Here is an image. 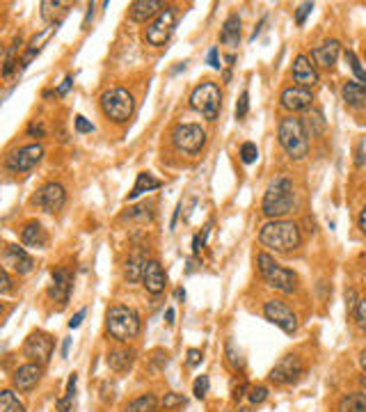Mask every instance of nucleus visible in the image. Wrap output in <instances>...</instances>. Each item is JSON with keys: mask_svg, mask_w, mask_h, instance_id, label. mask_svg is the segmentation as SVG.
Here are the masks:
<instances>
[{"mask_svg": "<svg viewBox=\"0 0 366 412\" xmlns=\"http://www.w3.org/2000/svg\"><path fill=\"white\" fill-rule=\"evenodd\" d=\"M259 243L272 252H293L300 248L302 234L300 227L291 220H270L261 227Z\"/></svg>", "mask_w": 366, "mask_h": 412, "instance_id": "nucleus-1", "label": "nucleus"}, {"mask_svg": "<svg viewBox=\"0 0 366 412\" xmlns=\"http://www.w3.org/2000/svg\"><path fill=\"white\" fill-rule=\"evenodd\" d=\"M295 208V192L293 183L286 176H279L268 186L266 195L261 201V211L263 215H268L270 220H282L284 215H288Z\"/></svg>", "mask_w": 366, "mask_h": 412, "instance_id": "nucleus-2", "label": "nucleus"}, {"mask_svg": "<svg viewBox=\"0 0 366 412\" xmlns=\"http://www.w3.org/2000/svg\"><path fill=\"white\" fill-rule=\"evenodd\" d=\"M277 138L291 161H302V158L309 154V133L304 129V122L297 120V117L288 115L279 122Z\"/></svg>", "mask_w": 366, "mask_h": 412, "instance_id": "nucleus-3", "label": "nucleus"}, {"mask_svg": "<svg viewBox=\"0 0 366 412\" xmlns=\"http://www.w3.org/2000/svg\"><path fill=\"white\" fill-rule=\"evenodd\" d=\"M106 330L113 339L117 341H131L140 334L142 330V321H140V314L135 312L131 307H124V305H113L106 312Z\"/></svg>", "mask_w": 366, "mask_h": 412, "instance_id": "nucleus-4", "label": "nucleus"}, {"mask_svg": "<svg viewBox=\"0 0 366 412\" xmlns=\"http://www.w3.org/2000/svg\"><path fill=\"white\" fill-rule=\"evenodd\" d=\"M257 268H259V275L263 277V282H266L268 287L282 291V293H295L297 275L293 271H288V268L279 266L275 262V257H270L268 252H259L257 255Z\"/></svg>", "mask_w": 366, "mask_h": 412, "instance_id": "nucleus-5", "label": "nucleus"}, {"mask_svg": "<svg viewBox=\"0 0 366 412\" xmlns=\"http://www.w3.org/2000/svg\"><path fill=\"white\" fill-rule=\"evenodd\" d=\"M101 104V113H104L110 122L115 124H124L129 122L133 117L135 111V99L129 90L124 87H113V90H106L104 94L99 99Z\"/></svg>", "mask_w": 366, "mask_h": 412, "instance_id": "nucleus-6", "label": "nucleus"}, {"mask_svg": "<svg viewBox=\"0 0 366 412\" xmlns=\"http://www.w3.org/2000/svg\"><path fill=\"white\" fill-rule=\"evenodd\" d=\"M220 106H223V90L218 83L204 80L202 85H197L190 94V108L197 111L204 120L216 122L220 115Z\"/></svg>", "mask_w": 366, "mask_h": 412, "instance_id": "nucleus-7", "label": "nucleus"}, {"mask_svg": "<svg viewBox=\"0 0 366 412\" xmlns=\"http://www.w3.org/2000/svg\"><path fill=\"white\" fill-rule=\"evenodd\" d=\"M172 145L181 154L197 156L206 145V131L199 124H178L172 131Z\"/></svg>", "mask_w": 366, "mask_h": 412, "instance_id": "nucleus-8", "label": "nucleus"}, {"mask_svg": "<svg viewBox=\"0 0 366 412\" xmlns=\"http://www.w3.org/2000/svg\"><path fill=\"white\" fill-rule=\"evenodd\" d=\"M174 25H176V10L174 7H165V10L147 25V30H144L147 44L149 46H165L169 37H172Z\"/></svg>", "mask_w": 366, "mask_h": 412, "instance_id": "nucleus-9", "label": "nucleus"}, {"mask_svg": "<svg viewBox=\"0 0 366 412\" xmlns=\"http://www.w3.org/2000/svg\"><path fill=\"white\" fill-rule=\"evenodd\" d=\"M53 348H55V339L44 330H35L23 343V355L30 362L46 367L50 362V357H53Z\"/></svg>", "mask_w": 366, "mask_h": 412, "instance_id": "nucleus-10", "label": "nucleus"}, {"mask_svg": "<svg viewBox=\"0 0 366 412\" xmlns=\"http://www.w3.org/2000/svg\"><path fill=\"white\" fill-rule=\"evenodd\" d=\"M41 158H44V147L39 145H25V147H19L14 149L12 154H7L5 158V167L10 172H30L35 170V167L41 163Z\"/></svg>", "mask_w": 366, "mask_h": 412, "instance_id": "nucleus-11", "label": "nucleus"}, {"mask_svg": "<svg viewBox=\"0 0 366 412\" xmlns=\"http://www.w3.org/2000/svg\"><path fill=\"white\" fill-rule=\"evenodd\" d=\"M263 316H266V321H270L272 325H277L279 330L286 332V334H295L297 332V316L291 307L286 305L284 300H268L266 305H263Z\"/></svg>", "mask_w": 366, "mask_h": 412, "instance_id": "nucleus-12", "label": "nucleus"}, {"mask_svg": "<svg viewBox=\"0 0 366 412\" xmlns=\"http://www.w3.org/2000/svg\"><path fill=\"white\" fill-rule=\"evenodd\" d=\"M304 376V364H302V360L300 355H284L279 362L272 367V371H270V381L275 383V385H282V388H288V385H295L300 378Z\"/></svg>", "mask_w": 366, "mask_h": 412, "instance_id": "nucleus-13", "label": "nucleus"}, {"mask_svg": "<svg viewBox=\"0 0 366 412\" xmlns=\"http://www.w3.org/2000/svg\"><path fill=\"white\" fill-rule=\"evenodd\" d=\"M66 204V190L59 183H46L32 195V206L44 213H59Z\"/></svg>", "mask_w": 366, "mask_h": 412, "instance_id": "nucleus-14", "label": "nucleus"}, {"mask_svg": "<svg viewBox=\"0 0 366 412\" xmlns=\"http://www.w3.org/2000/svg\"><path fill=\"white\" fill-rule=\"evenodd\" d=\"M279 104H282L284 111L288 113H300V111H309L311 104H314V94L311 90H304V87H286L282 92V97H279Z\"/></svg>", "mask_w": 366, "mask_h": 412, "instance_id": "nucleus-15", "label": "nucleus"}, {"mask_svg": "<svg viewBox=\"0 0 366 412\" xmlns=\"http://www.w3.org/2000/svg\"><path fill=\"white\" fill-rule=\"evenodd\" d=\"M41 376H44V367L37 362H28L14 371L12 385H14V390H19V392H32L37 388V383L41 381Z\"/></svg>", "mask_w": 366, "mask_h": 412, "instance_id": "nucleus-16", "label": "nucleus"}, {"mask_svg": "<svg viewBox=\"0 0 366 412\" xmlns=\"http://www.w3.org/2000/svg\"><path fill=\"white\" fill-rule=\"evenodd\" d=\"M71 287H73V275L71 271H66V268H57L53 271V284L48 287V298L59 302V305H66L71 296Z\"/></svg>", "mask_w": 366, "mask_h": 412, "instance_id": "nucleus-17", "label": "nucleus"}, {"mask_svg": "<svg viewBox=\"0 0 366 412\" xmlns=\"http://www.w3.org/2000/svg\"><path fill=\"white\" fill-rule=\"evenodd\" d=\"M293 80L297 83V87L311 90L318 83V71L314 66L309 55H297L293 62Z\"/></svg>", "mask_w": 366, "mask_h": 412, "instance_id": "nucleus-18", "label": "nucleus"}, {"mask_svg": "<svg viewBox=\"0 0 366 412\" xmlns=\"http://www.w3.org/2000/svg\"><path fill=\"white\" fill-rule=\"evenodd\" d=\"M5 268H12L19 275H28L35 268V259H32L28 252L19 246H5Z\"/></svg>", "mask_w": 366, "mask_h": 412, "instance_id": "nucleus-19", "label": "nucleus"}, {"mask_svg": "<svg viewBox=\"0 0 366 412\" xmlns=\"http://www.w3.org/2000/svg\"><path fill=\"white\" fill-rule=\"evenodd\" d=\"M339 53H342V44H339L337 39H328V41H323L321 46H316L311 50V62H314V66L330 69V66L337 64Z\"/></svg>", "mask_w": 366, "mask_h": 412, "instance_id": "nucleus-20", "label": "nucleus"}, {"mask_svg": "<svg viewBox=\"0 0 366 412\" xmlns=\"http://www.w3.org/2000/svg\"><path fill=\"white\" fill-rule=\"evenodd\" d=\"M142 284H144V289H147L149 293H154V296L163 293L167 287V275L163 271V266H160L158 262H147V266H144V275H142Z\"/></svg>", "mask_w": 366, "mask_h": 412, "instance_id": "nucleus-21", "label": "nucleus"}, {"mask_svg": "<svg viewBox=\"0 0 366 412\" xmlns=\"http://www.w3.org/2000/svg\"><path fill=\"white\" fill-rule=\"evenodd\" d=\"M165 3H160V0H135L129 7V16L131 21L135 23H147L149 19H154L160 12L165 10Z\"/></svg>", "mask_w": 366, "mask_h": 412, "instance_id": "nucleus-22", "label": "nucleus"}, {"mask_svg": "<svg viewBox=\"0 0 366 412\" xmlns=\"http://www.w3.org/2000/svg\"><path fill=\"white\" fill-rule=\"evenodd\" d=\"M21 241H23V246H28V248H37V250L48 248V234L44 227H41V222H37V220H30L23 225Z\"/></svg>", "mask_w": 366, "mask_h": 412, "instance_id": "nucleus-23", "label": "nucleus"}, {"mask_svg": "<svg viewBox=\"0 0 366 412\" xmlns=\"http://www.w3.org/2000/svg\"><path fill=\"white\" fill-rule=\"evenodd\" d=\"M220 41L232 48L241 44V16L238 14L227 16V21L223 23V32H220Z\"/></svg>", "mask_w": 366, "mask_h": 412, "instance_id": "nucleus-24", "label": "nucleus"}, {"mask_svg": "<svg viewBox=\"0 0 366 412\" xmlns=\"http://www.w3.org/2000/svg\"><path fill=\"white\" fill-rule=\"evenodd\" d=\"M133 362H135V350L131 348L110 350V355H108V367L117 374H126L133 367Z\"/></svg>", "mask_w": 366, "mask_h": 412, "instance_id": "nucleus-25", "label": "nucleus"}, {"mask_svg": "<svg viewBox=\"0 0 366 412\" xmlns=\"http://www.w3.org/2000/svg\"><path fill=\"white\" fill-rule=\"evenodd\" d=\"M41 7V19L50 25H59L62 21V14L66 12V7H71L69 3H59V0H44L39 5Z\"/></svg>", "mask_w": 366, "mask_h": 412, "instance_id": "nucleus-26", "label": "nucleus"}, {"mask_svg": "<svg viewBox=\"0 0 366 412\" xmlns=\"http://www.w3.org/2000/svg\"><path fill=\"white\" fill-rule=\"evenodd\" d=\"M342 97L346 101V106L351 108H366V87L360 83H346L342 90Z\"/></svg>", "mask_w": 366, "mask_h": 412, "instance_id": "nucleus-27", "label": "nucleus"}, {"mask_svg": "<svg viewBox=\"0 0 366 412\" xmlns=\"http://www.w3.org/2000/svg\"><path fill=\"white\" fill-rule=\"evenodd\" d=\"M156 188H160V181L156 179V176L149 174V172H140L133 190L129 192V199H138L140 195H144V192H151V190H156Z\"/></svg>", "mask_w": 366, "mask_h": 412, "instance_id": "nucleus-28", "label": "nucleus"}, {"mask_svg": "<svg viewBox=\"0 0 366 412\" xmlns=\"http://www.w3.org/2000/svg\"><path fill=\"white\" fill-rule=\"evenodd\" d=\"M337 412H366V394L364 392H353L339 401Z\"/></svg>", "mask_w": 366, "mask_h": 412, "instance_id": "nucleus-29", "label": "nucleus"}, {"mask_svg": "<svg viewBox=\"0 0 366 412\" xmlns=\"http://www.w3.org/2000/svg\"><path fill=\"white\" fill-rule=\"evenodd\" d=\"M156 410H158V399L154 394H142V397L133 399L124 408V412H156Z\"/></svg>", "mask_w": 366, "mask_h": 412, "instance_id": "nucleus-30", "label": "nucleus"}, {"mask_svg": "<svg viewBox=\"0 0 366 412\" xmlns=\"http://www.w3.org/2000/svg\"><path fill=\"white\" fill-rule=\"evenodd\" d=\"M144 266H147V259L144 255H133L129 262H126V280L129 282H140L144 275Z\"/></svg>", "mask_w": 366, "mask_h": 412, "instance_id": "nucleus-31", "label": "nucleus"}, {"mask_svg": "<svg viewBox=\"0 0 366 412\" xmlns=\"http://www.w3.org/2000/svg\"><path fill=\"white\" fill-rule=\"evenodd\" d=\"M304 129L311 138H321L323 133H325V120H323V113L316 111V108H311V113L307 117V124H304Z\"/></svg>", "mask_w": 366, "mask_h": 412, "instance_id": "nucleus-32", "label": "nucleus"}, {"mask_svg": "<svg viewBox=\"0 0 366 412\" xmlns=\"http://www.w3.org/2000/svg\"><path fill=\"white\" fill-rule=\"evenodd\" d=\"M76 383H78V376L71 374V376H69V383H66L64 397L57 399V403H55V408H57L59 412H69V410H71V403H73V397H76Z\"/></svg>", "mask_w": 366, "mask_h": 412, "instance_id": "nucleus-33", "label": "nucleus"}, {"mask_svg": "<svg viewBox=\"0 0 366 412\" xmlns=\"http://www.w3.org/2000/svg\"><path fill=\"white\" fill-rule=\"evenodd\" d=\"M0 412H25V408L14 392L5 390V392H0Z\"/></svg>", "mask_w": 366, "mask_h": 412, "instance_id": "nucleus-34", "label": "nucleus"}, {"mask_svg": "<svg viewBox=\"0 0 366 412\" xmlns=\"http://www.w3.org/2000/svg\"><path fill=\"white\" fill-rule=\"evenodd\" d=\"M19 48H21V37L16 39V41H14V44H12L10 48H7V55H5V64H3V76H5V78H10V76H12V71H14V66L19 64V62H16V50H19Z\"/></svg>", "mask_w": 366, "mask_h": 412, "instance_id": "nucleus-35", "label": "nucleus"}, {"mask_svg": "<svg viewBox=\"0 0 366 412\" xmlns=\"http://www.w3.org/2000/svg\"><path fill=\"white\" fill-rule=\"evenodd\" d=\"M227 364L232 371H238V369H243V357H241V353L236 350V346L232 341H227Z\"/></svg>", "mask_w": 366, "mask_h": 412, "instance_id": "nucleus-36", "label": "nucleus"}, {"mask_svg": "<svg viewBox=\"0 0 366 412\" xmlns=\"http://www.w3.org/2000/svg\"><path fill=\"white\" fill-rule=\"evenodd\" d=\"M346 60H348V64H351L353 73L357 76V78H360V85L366 87V69L360 64V60H357V55L353 53V50H348V53H346Z\"/></svg>", "mask_w": 366, "mask_h": 412, "instance_id": "nucleus-37", "label": "nucleus"}, {"mask_svg": "<svg viewBox=\"0 0 366 412\" xmlns=\"http://www.w3.org/2000/svg\"><path fill=\"white\" fill-rule=\"evenodd\" d=\"M257 158H259V149L254 142H245V145H241V161L245 165H252Z\"/></svg>", "mask_w": 366, "mask_h": 412, "instance_id": "nucleus-38", "label": "nucleus"}, {"mask_svg": "<svg viewBox=\"0 0 366 412\" xmlns=\"http://www.w3.org/2000/svg\"><path fill=\"white\" fill-rule=\"evenodd\" d=\"M183 406H185L183 394H176V392L165 394V399H163V408L165 410H176V408H183Z\"/></svg>", "mask_w": 366, "mask_h": 412, "instance_id": "nucleus-39", "label": "nucleus"}, {"mask_svg": "<svg viewBox=\"0 0 366 412\" xmlns=\"http://www.w3.org/2000/svg\"><path fill=\"white\" fill-rule=\"evenodd\" d=\"M209 388H211L209 376H197V381H195V385H192V394H195L197 399H206Z\"/></svg>", "mask_w": 366, "mask_h": 412, "instance_id": "nucleus-40", "label": "nucleus"}, {"mask_svg": "<svg viewBox=\"0 0 366 412\" xmlns=\"http://www.w3.org/2000/svg\"><path fill=\"white\" fill-rule=\"evenodd\" d=\"M248 399H250L252 406H259V403H263V401L268 399V388H263V385H257V388L250 390Z\"/></svg>", "mask_w": 366, "mask_h": 412, "instance_id": "nucleus-41", "label": "nucleus"}, {"mask_svg": "<svg viewBox=\"0 0 366 412\" xmlns=\"http://www.w3.org/2000/svg\"><path fill=\"white\" fill-rule=\"evenodd\" d=\"M248 111H250V94L248 92H243L236 104V120H243V117L248 115Z\"/></svg>", "mask_w": 366, "mask_h": 412, "instance_id": "nucleus-42", "label": "nucleus"}, {"mask_svg": "<svg viewBox=\"0 0 366 412\" xmlns=\"http://www.w3.org/2000/svg\"><path fill=\"white\" fill-rule=\"evenodd\" d=\"M167 362H169V355H167L165 350H156L154 355H151V367H154L156 371H160V369H165Z\"/></svg>", "mask_w": 366, "mask_h": 412, "instance_id": "nucleus-43", "label": "nucleus"}, {"mask_svg": "<svg viewBox=\"0 0 366 412\" xmlns=\"http://www.w3.org/2000/svg\"><path fill=\"white\" fill-rule=\"evenodd\" d=\"M28 136H30V138H44V136H46L44 122H41V120H32V122L28 124Z\"/></svg>", "mask_w": 366, "mask_h": 412, "instance_id": "nucleus-44", "label": "nucleus"}, {"mask_svg": "<svg viewBox=\"0 0 366 412\" xmlns=\"http://www.w3.org/2000/svg\"><path fill=\"white\" fill-rule=\"evenodd\" d=\"M355 321L357 325L362 327V330H366V300H360L355 307Z\"/></svg>", "mask_w": 366, "mask_h": 412, "instance_id": "nucleus-45", "label": "nucleus"}, {"mask_svg": "<svg viewBox=\"0 0 366 412\" xmlns=\"http://www.w3.org/2000/svg\"><path fill=\"white\" fill-rule=\"evenodd\" d=\"M311 10H314V3H302L300 7H297V12H295V23L302 25L304 19H307V16L311 14Z\"/></svg>", "mask_w": 366, "mask_h": 412, "instance_id": "nucleus-46", "label": "nucleus"}, {"mask_svg": "<svg viewBox=\"0 0 366 412\" xmlns=\"http://www.w3.org/2000/svg\"><path fill=\"white\" fill-rule=\"evenodd\" d=\"M73 124H76V131H78V133H92V131H94V126H92L87 120H85L83 115H76Z\"/></svg>", "mask_w": 366, "mask_h": 412, "instance_id": "nucleus-47", "label": "nucleus"}, {"mask_svg": "<svg viewBox=\"0 0 366 412\" xmlns=\"http://www.w3.org/2000/svg\"><path fill=\"white\" fill-rule=\"evenodd\" d=\"M202 360H204V353H202L199 348H190V350H188V367H190V369L197 367V364L202 362Z\"/></svg>", "mask_w": 366, "mask_h": 412, "instance_id": "nucleus-48", "label": "nucleus"}, {"mask_svg": "<svg viewBox=\"0 0 366 412\" xmlns=\"http://www.w3.org/2000/svg\"><path fill=\"white\" fill-rule=\"evenodd\" d=\"M206 60H209V64L213 66V69H223V64H220V53H218V48H211L209 50V55H206Z\"/></svg>", "mask_w": 366, "mask_h": 412, "instance_id": "nucleus-49", "label": "nucleus"}, {"mask_svg": "<svg viewBox=\"0 0 366 412\" xmlns=\"http://www.w3.org/2000/svg\"><path fill=\"white\" fill-rule=\"evenodd\" d=\"M0 280H3V284H0V291H3V293H10V289H12V280H10V273H7V268H3V277H0Z\"/></svg>", "mask_w": 366, "mask_h": 412, "instance_id": "nucleus-50", "label": "nucleus"}, {"mask_svg": "<svg viewBox=\"0 0 366 412\" xmlns=\"http://www.w3.org/2000/svg\"><path fill=\"white\" fill-rule=\"evenodd\" d=\"M85 314H87V312H85V309H80V312L71 318V321H69V327H71V330H76V327H80V323H83Z\"/></svg>", "mask_w": 366, "mask_h": 412, "instance_id": "nucleus-51", "label": "nucleus"}, {"mask_svg": "<svg viewBox=\"0 0 366 412\" xmlns=\"http://www.w3.org/2000/svg\"><path fill=\"white\" fill-rule=\"evenodd\" d=\"M94 3L90 5V10H87V14H85V21H83V30H87L90 28V23H92V19H94Z\"/></svg>", "mask_w": 366, "mask_h": 412, "instance_id": "nucleus-52", "label": "nucleus"}, {"mask_svg": "<svg viewBox=\"0 0 366 412\" xmlns=\"http://www.w3.org/2000/svg\"><path fill=\"white\" fill-rule=\"evenodd\" d=\"M71 85H73V78H71V76H66L64 83H62V85H59V90H57V94H59V97H64L66 92H69V87H71Z\"/></svg>", "mask_w": 366, "mask_h": 412, "instance_id": "nucleus-53", "label": "nucleus"}, {"mask_svg": "<svg viewBox=\"0 0 366 412\" xmlns=\"http://www.w3.org/2000/svg\"><path fill=\"white\" fill-rule=\"evenodd\" d=\"M245 390H248V385H245V383H241V385H238V388L234 390V397H232V399H234V401L238 403V401H241V399L245 397Z\"/></svg>", "mask_w": 366, "mask_h": 412, "instance_id": "nucleus-54", "label": "nucleus"}, {"mask_svg": "<svg viewBox=\"0 0 366 412\" xmlns=\"http://www.w3.org/2000/svg\"><path fill=\"white\" fill-rule=\"evenodd\" d=\"M360 229L366 234V206L362 208V213H360Z\"/></svg>", "mask_w": 366, "mask_h": 412, "instance_id": "nucleus-55", "label": "nucleus"}, {"mask_svg": "<svg viewBox=\"0 0 366 412\" xmlns=\"http://www.w3.org/2000/svg\"><path fill=\"white\" fill-rule=\"evenodd\" d=\"M165 318H167V325L174 323V309H172V307H169L167 312H165Z\"/></svg>", "mask_w": 366, "mask_h": 412, "instance_id": "nucleus-56", "label": "nucleus"}, {"mask_svg": "<svg viewBox=\"0 0 366 412\" xmlns=\"http://www.w3.org/2000/svg\"><path fill=\"white\" fill-rule=\"evenodd\" d=\"M69 346H71V339H64V343H62V357L69 355Z\"/></svg>", "mask_w": 366, "mask_h": 412, "instance_id": "nucleus-57", "label": "nucleus"}, {"mask_svg": "<svg viewBox=\"0 0 366 412\" xmlns=\"http://www.w3.org/2000/svg\"><path fill=\"white\" fill-rule=\"evenodd\" d=\"M174 298H176V300H185V291H183V289H176V291H174Z\"/></svg>", "mask_w": 366, "mask_h": 412, "instance_id": "nucleus-58", "label": "nucleus"}, {"mask_svg": "<svg viewBox=\"0 0 366 412\" xmlns=\"http://www.w3.org/2000/svg\"><path fill=\"white\" fill-rule=\"evenodd\" d=\"M360 364H362V369L366 371V348L362 350V355H360Z\"/></svg>", "mask_w": 366, "mask_h": 412, "instance_id": "nucleus-59", "label": "nucleus"}, {"mask_svg": "<svg viewBox=\"0 0 366 412\" xmlns=\"http://www.w3.org/2000/svg\"><path fill=\"white\" fill-rule=\"evenodd\" d=\"M355 298V291H351V293H348V300H353ZM355 307V302H348V309H353Z\"/></svg>", "mask_w": 366, "mask_h": 412, "instance_id": "nucleus-60", "label": "nucleus"}]
</instances>
